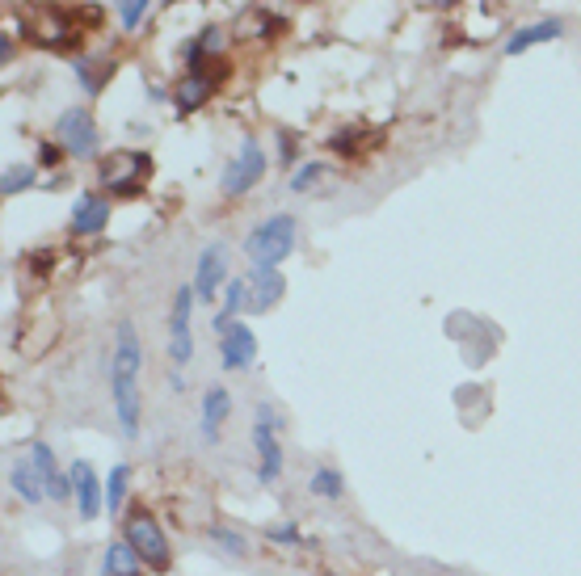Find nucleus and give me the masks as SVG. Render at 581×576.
Listing matches in <instances>:
<instances>
[{
    "instance_id": "obj_1",
    "label": "nucleus",
    "mask_w": 581,
    "mask_h": 576,
    "mask_svg": "<svg viewBox=\"0 0 581 576\" xmlns=\"http://www.w3.org/2000/svg\"><path fill=\"white\" fill-rule=\"evenodd\" d=\"M139 375H144V341H139L135 320L114 324V349H110V400H114V421L123 438H139L144 425V392H139Z\"/></svg>"
},
{
    "instance_id": "obj_2",
    "label": "nucleus",
    "mask_w": 581,
    "mask_h": 576,
    "mask_svg": "<svg viewBox=\"0 0 581 576\" xmlns=\"http://www.w3.org/2000/svg\"><path fill=\"white\" fill-rule=\"evenodd\" d=\"M295 232H299L295 215H283V211L257 223L245 240V257H249L253 270H278V265L295 253Z\"/></svg>"
},
{
    "instance_id": "obj_3",
    "label": "nucleus",
    "mask_w": 581,
    "mask_h": 576,
    "mask_svg": "<svg viewBox=\"0 0 581 576\" xmlns=\"http://www.w3.org/2000/svg\"><path fill=\"white\" fill-rule=\"evenodd\" d=\"M123 539L139 551V560L148 564V572H169L173 568V547L165 539V530H160L156 513L148 505H131L127 518H123Z\"/></svg>"
},
{
    "instance_id": "obj_4",
    "label": "nucleus",
    "mask_w": 581,
    "mask_h": 576,
    "mask_svg": "<svg viewBox=\"0 0 581 576\" xmlns=\"http://www.w3.org/2000/svg\"><path fill=\"white\" fill-rule=\"evenodd\" d=\"M249 438H253V455H257V480L262 484H274L278 476H283V417H278V408L274 404H257L253 408V429H249Z\"/></svg>"
},
{
    "instance_id": "obj_5",
    "label": "nucleus",
    "mask_w": 581,
    "mask_h": 576,
    "mask_svg": "<svg viewBox=\"0 0 581 576\" xmlns=\"http://www.w3.org/2000/svg\"><path fill=\"white\" fill-rule=\"evenodd\" d=\"M262 177H266V152H262V143H257L253 135H245V139H240V148H236V156L224 164V173H219V194H224V198H245Z\"/></svg>"
},
{
    "instance_id": "obj_6",
    "label": "nucleus",
    "mask_w": 581,
    "mask_h": 576,
    "mask_svg": "<svg viewBox=\"0 0 581 576\" xmlns=\"http://www.w3.org/2000/svg\"><path fill=\"white\" fill-rule=\"evenodd\" d=\"M97 177H102L106 190H114V198H135L139 190H144V181L152 177V156L123 148V152L102 160V173Z\"/></svg>"
},
{
    "instance_id": "obj_7",
    "label": "nucleus",
    "mask_w": 581,
    "mask_h": 576,
    "mask_svg": "<svg viewBox=\"0 0 581 576\" xmlns=\"http://www.w3.org/2000/svg\"><path fill=\"white\" fill-rule=\"evenodd\" d=\"M228 76V64L224 59H211V64H203V68H194V72H182V80H177V89H173V110L177 114H194V110H203L207 101H211V93H215V85Z\"/></svg>"
},
{
    "instance_id": "obj_8",
    "label": "nucleus",
    "mask_w": 581,
    "mask_h": 576,
    "mask_svg": "<svg viewBox=\"0 0 581 576\" xmlns=\"http://www.w3.org/2000/svg\"><path fill=\"white\" fill-rule=\"evenodd\" d=\"M55 139L64 143V152L76 156V160H93L97 148H102L97 122H93V114H89L85 106H72V110L59 114V122H55Z\"/></svg>"
},
{
    "instance_id": "obj_9",
    "label": "nucleus",
    "mask_w": 581,
    "mask_h": 576,
    "mask_svg": "<svg viewBox=\"0 0 581 576\" xmlns=\"http://www.w3.org/2000/svg\"><path fill=\"white\" fill-rule=\"evenodd\" d=\"M194 299H198L194 286H177L173 312H169V362L173 366H190V358H194V328H190Z\"/></svg>"
},
{
    "instance_id": "obj_10",
    "label": "nucleus",
    "mask_w": 581,
    "mask_h": 576,
    "mask_svg": "<svg viewBox=\"0 0 581 576\" xmlns=\"http://www.w3.org/2000/svg\"><path fill=\"white\" fill-rule=\"evenodd\" d=\"M228 244L224 240H211L203 253H198L194 261V295L203 299V303H215V295H224V286H228Z\"/></svg>"
},
{
    "instance_id": "obj_11",
    "label": "nucleus",
    "mask_w": 581,
    "mask_h": 576,
    "mask_svg": "<svg viewBox=\"0 0 581 576\" xmlns=\"http://www.w3.org/2000/svg\"><path fill=\"white\" fill-rule=\"evenodd\" d=\"M68 476H72V501H76L80 522H93L97 513L106 509V484L97 480V471H93L89 459H76L68 467Z\"/></svg>"
},
{
    "instance_id": "obj_12",
    "label": "nucleus",
    "mask_w": 581,
    "mask_h": 576,
    "mask_svg": "<svg viewBox=\"0 0 581 576\" xmlns=\"http://www.w3.org/2000/svg\"><path fill=\"white\" fill-rule=\"evenodd\" d=\"M26 463L34 467V476H38V484H43L47 501H68V497H72V476H68L64 467H59L55 450H51L47 442H30Z\"/></svg>"
},
{
    "instance_id": "obj_13",
    "label": "nucleus",
    "mask_w": 581,
    "mask_h": 576,
    "mask_svg": "<svg viewBox=\"0 0 581 576\" xmlns=\"http://www.w3.org/2000/svg\"><path fill=\"white\" fill-rule=\"evenodd\" d=\"M215 345H219V366L224 370H249L257 362V337H253V328L240 324V320L232 328H224Z\"/></svg>"
},
{
    "instance_id": "obj_14",
    "label": "nucleus",
    "mask_w": 581,
    "mask_h": 576,
    "mask_svg": "<svg viewBox=\"0 0 581 576\" xmlns=\"http://www.w3.org/2000/svg\"><path fill=\"white\" fill-rule=\"evenodd\" d=\"M232 417V396H228V387H219L211 383L207 392H203V404H198V434H203L207 446L219 442V434H224V421Z\"/></svg>"
},
{
    "instance_id": "obj_15",
    "label": "nucleus",
    "mask_w": 581,
    "mask_h": 576,
    "mask_svg": "<svg viewBox=\"0 0 581 576\" xmlns=\"http://www.w3.org/2000/svg\"><path fill=\"white\" fill-rule=\"evenodd\" d=\"M240 312H253V286H249V274H240L224 286V303H219V312L211 316V328L215 333H224V328L236 324Z\"/></svg>"
},
{
    "instance_id": "obj_16",
    "label": "nucleus",
    "mask_w": 581,
    "mask_h": 576,
    "mask_svg": "<svg viewBox=\"0 0 581 576\" xmlns=\"http://www.w3.org/2000/svg\"><path fill=\"white\" fill-rule=\"evenodd\" d=\"M110 223V202L102 194H80L72 207V232L76 236H102Z\"/></svg>"
},
{
    "instance_id": "obj_17",
    "label": "nucleus",
    "mask_w": 581,
    "mask_h": 576,
    "mask_svg": "<svg viewBox=\"0 0 581 576\" xmlns=\"http://www.w3.org/2000/svg\"><path fill=\"white\" fill-rule=\"evenodd\" d=\"M565 34V26L556 22V17H544V22H535V26H518L510 38H506V55H523V51H531V47H539V43H552V38H560Z\"/></svg>"
},
{
    "instance_id": "obj_18",
    "label": "nucleus",
    "mask_w": 581,
    "mask_h": 576,
    "mask_svg": "<svg viewBox=\"0 0 581 576\" xmlns=\"http://www.w3.org/2000/svg\"><path fill=\"white\" fill-rule=\"evenodd\" d=\"M144 560H139V551L127 543V539H118V543H106L102 551V576H144Z\"/></svg>"
},
{
    "instance_id": "obj_19",
    "label": "nucleus",
    "mask_w": 581,
    "mask_h": 576,
    "mask_svg": "<svg viewBox=\"0 0 581 576\" xmlns=\"http://www.w3.org/2000/svg\"><path fill=\"white\" fill-rule=\"evenodd\" d=\"M249 286H253V312H270L287 295V282L278 270H249Z\"/></svg>"
},
{
    "instance_id": "obj_20",
    "label": "nucleus",
    "mask_w": 581,
    "mask_h": 576,
    "mask_svg": "<svg viewBox=\"0 0 581 576\" xmlns=\"http://www.w3.org/2000/svg\"><path fill=\"white\" fill-rule=\"evenodd\" d=\"M114 76V59H93V55H80L76 59V80H80V89H85L89 97H97L106 89V80Z\"/></svg>"
},
{
    "instance_id": "obj_21",
    "label": "nucleus",
    "mask_w": 581,
    "mask_h": 576,
    "mask_svg": "<svg viewBox=\"0 0 581 576\" xmlns=\"http://www.w3.org/2000/svg\"><path fill=\"white\" fill-rule=\"evenodd\" d=\"M9 488H13L26 505H43V501H47V492H43V484H38V476H34L30 463H13V467H9Z\"/></svg>"
},
{
    "instance_id": "obj_22",
    "label": "nucleus",
    "mask_w": 581,
    "mask_h": 576,
    "mask_svg": "<svg viewBox=\"0 0 581 576\" xmlns=\"http://www.w3.org/2000/svg\"><path fill=\"white\" fill-rule=\"evenodd\" d=\"M308 492H312V497H320V501H337L346 492V476L337 467H316L312 480H308Z\"/></svg>"
},
{
    "instance_id": "obj_23",
    "label": "nucleus",
    "mask_w": 581,
    "mask_h": 576,
    "mask_svg": "<svg viewBox=\"0 0 581 576\" xmlns=\"http://www.w3.org/2000/svg\"><path fill=\"white\" fill-rule=\"evenodd\" d=\"M127 484H131V467L127 463H114L110 476H106V513H123V505H127Z\"/></svg>"
},
{
    "instance_id": "obj_24",
    "label": "nucleus",
    "mask_w": 581,
    "mask_h": 576,
    "mask_svg": "<svg viewBox=\"0 0 581 576\" xmlns=\"http://www.w3.org/2000/svg\"><path fill=\"white\" fill-rule=\"evenodd\" d=\"M211 543L219 555H228V560H249V543H245V534L240 530H228V526H211Z\"/></svg>"
},
{
    "instance_id": "obj_25",
    "label": "nucleus",
    "mask_w": 581,
    "mask_h": 576,
    "mask_svg": "<svg viewBox=\"0 0 581 576\" xmlns=\"http://www.w3.org/2000/svg\"><path fill=\"white\" fill-rule=\"evenodd\" d=\"M34 181H38L34 164H9L5 177H0V194H5V198H13V194H26Z\"/></svg>"
},
{
    "instance_id": "obj_26",
    "label": "nucleus",
    "mask_w": 581,
    "mask_h": 576,
    "mask_svg": "<svg viewBox=\"0 0 581 576\" xmlns=\"http://www.w3.org/2000/svg\"><path fill=\"white\" fill-rule=\"evenodd\" d=\"M114 13H118V22H123V30H135L139 22L148 17V5L152 0H110Z\"/></svg>"
},
{
    "instance_id": "obj_27",
    "label": "nucleus",
    "mask_w": 581,
    "mask_h": 576,
    "mask_svg": "<svg viewBox=\"0 0 581 576\" xmlns=\"http://www.w3.org/2000/svg\"><path fill=\"white\" fill-rule=\"evenodd\" d=\"M266 539L278 543V547H304V534H299L295 522H274V526H266Z\"/></svg>"
},
{
    "instance_id": "obj_28",
    "label": "nucleus",
    "mask_w": 581,
    "mask_h": 576,
    "mask_svg": "<svg viewBox=\"0 0 581 576\" xmlns=\"http://www.w3.org/2000/svg\"><path fill=\"white\" fill-rule=\"evenodd\" d=\"M320 173H325V164H316V160H308V164H299V169H295V177H291L287 185H291V190H295V194H308V190H312V185L320 181Z\"/></svg>"
},
{
    "instance_id": "obj_29",
    "label": "nucleus",
    "mask_w": 581,
    "mask_h": 576,
    "mask_svg": "<svg viewBox=\"0 0 581 576\" xmlns=\"http://www.w3.org/2000/svg\"><path fill=\"white\" fill-rule=\"evenodd\" d=\"M59 156H64V143H38V164H59Z\"/></svg>"
},
{
    "instance_id": "obj_30",
    "label": "nucleus",
    "mask_w": 581,
    "mask_h": 576,
    "mask_svg": "<svg viewBox=\"0 0 581 576\" xmlns=\"http://www.w3.org/2000/svg\"><path fill=\"white\" fill-rule=\"evenodd\" d=\"M278 160H283V164L295 160V135H278Z\"/></svg>"
},
{
    "instance_id": "obj_31",
    "label": "nucleus",
    "mask_w": 581,
    "mask_h": 576,
    "mask_svg": "<svg viewBox=\"0 0 581 576\" xmlns=\"http://www.w3.org/2000/svg\"><path fill=\"white\" fill-rule=\"evenodd\" d=\"M169 387H173V392H186V375H182V370H173V379H169Z\"/></svg>"
}]
</instances>
